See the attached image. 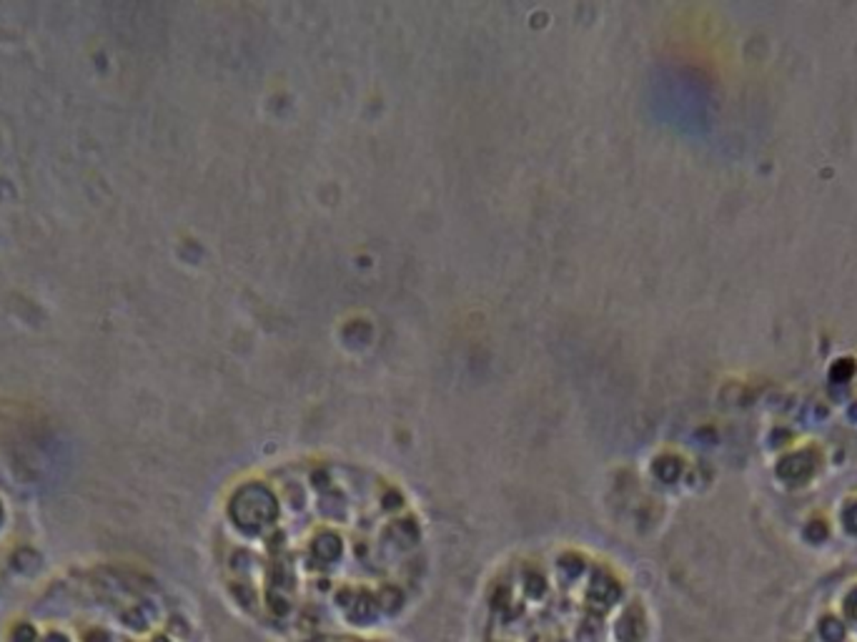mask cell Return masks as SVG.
Returning <instances> with one entry per match:
<instances>
[{"instance_id": "cell-4", "label": "cell", "mask_w": 857, "mask_h": 642, "mask_svg": "<svg viewBox=\"0 0 857 642\" xmlns=\"http://www.w3.org/2000/svg\"><path fill=\"white\" fill-rule=\"evenodd\" d=\"M847 618L857 622V589L847 598Z\"/></svg>"}, {"instance_id": "cell-3", "label": "cell", "mask_w": 857, "mask_h": 642, "mask_svg": "<svg viewBox=\"0 0 857 642\" xmlns=\"http://www.w3.org/2000/svg\"><path fill=\"white\" fill-rule=\"evenodd\" d=\"M820 635H823V640L825 642H840L843 640V635H845V630H843V622L825 620L823 625H820Z\"/></svg>"}, {"instance_id": "cell-1", "label": "cell", "mask_w": 857, "mask_h": 642, "mask_svg": "<svg viewBox=\"0 0 857 642\" xmlns=\"http://www.w3.org/2000/svg\"><path fill=\"white\" fill-rule=\"evenodd\" d=\"M0 642H204L191 602L129 562H73L3 618Z\"/></svg>"}, {"instance_id": "cell-2", "label": "cell", "mask_w": 857, "mask_h": 642, "mask_svg": "<svg viewBox=\"0 0 857 642\" xmlns=\"http://www.w3.org/2000/svg\"><path fill=\"white\" fill-rule=\"evenodd\" d=\"M43 542L28 497L0 472V608L43 577Z\"/></svg>"}]
</instances>
